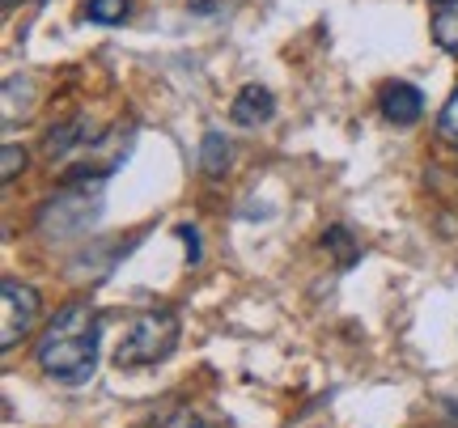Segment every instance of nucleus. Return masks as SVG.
I'll return each instance as SVG.
<instances>
[{"instance_id": "39448f33", "label": "nucleus", "mask_w": 458, "mask_h": 428, "mask_svg": "<svg viewBox=\"0 0 458 428\" xmlns=\"http://www.w3.org/2000/svg\"><path fill=\"white\" fill-rule=\"evenodd\" d=\"M272 115H276V98H272L263 85H246L242 94L233 98V106H229V119H233L238 128H259V123H267Z\"/></svg>"}, {"instance_id": "7ed1b4c3", "label": "nucleus", "mask_w": 458, "mask_h": 428, "mask_svg": "<svg viewBox=\"0 0 458 428\" xmlns=\"http://www.w3.org/2000/svg\"><path fill=\"white\" fill-rule=\"evenodd\" d=\"M0 306H4V318H0V348H13L26 331L34 327V314H38V293L30 284L4 281L0 284Z\"/></svg>"}, {"instance_id": "f257e3e1", "label": "nucleus", "mask_w": 458, "mask_h": 428, "mask_svg": "<svg viewBox=\"0 0 458 428\" xmlns=\"http://www.w3.org/2000/svg\"><path fill=\"white\" fill-rule=\"evenodd\" d=\"M98 314L89 310L85 301H72L51 318V327L38 340V365L43 373H51L55 382H85L98 365Z\"/></svg>"}, {"instance_id": "9d476101", "label": "nucleus", "mask_w": 458, "mask_h": 428, "mask_svg": "<svg viewBox=\"0 0 458 428\" xmlns=\"http://www.w3.org/2000/svg\"><path fill=\"white\" fill-rule=\"evenodd\" d=\"M17 170H26V148H21V145H4V165H0L4 182H13Z\"/></svg>"}, {"instance_id": "20e7f679", "label": "nucleus", "mask_w": 458, "mask_h": 428, "mask_svg": "<svg viewBox=\"0 0 458 428\" xmlns=\"http://www.w3.org/2000/svg\"><path fill=\"white\" fill-rule=\"evenodd\" d=\"M420 111H425V98H420V89H416V85L391 81L386 89H382V115L391 119V123L408 128V123L420 119Z\"/></svg>"}, {"instance_id": "1a4fd4ad", "label": "nucleus", "mask_w": 458, "mask_h": 428, "mask_svg": "<svg viewBox=\"0 0 458 428\" xmlns=\"http://www.w3.org/2000/svg\"><path fill=\"white\" fill-rule=\"evenodd\" d=\"M437 132H442L445 145L458 148V89L450 94V102L442 106V119H437Z\"/></svg>"}, {"instance_id": "f03ea898", "label": "nucleus", "mask_w": 458, "mask_h": 428, "mask_svg": "<svg viewBox=\"0 0 458 428\" xmlns=\"http://www.w3.org/2000/svg\"><path fill=\"white\" fill-rule=\"evenodd\" d=\"M179 348V314L174 310H153L145 318H136L131 331L123 335V344L114 352V361L123 369H140V365H157Z\"/></svg>"}, {"instance_id": "f8f14e48", "label": "nucleus", "mask_w": 458, "mask_h": 428, "mask_svg": "<svg viewBox=\"0 0 458 428\" xmlns=\"http://www.w3.org/2000/svg\"><path fill=\"white\" fill-rule=\"evenodd\" d=\"M442 4H454V0H442Z\"/></svg>"}, {"instance_id": "0eeeda50", "label": "nucleus", "mask_w": 458, "mask_h": 428, "mask_svg": "<svg viewBox=\"0 0 458 428\" xmlns=\"http://www.w3.org/2000/svg\"><path fill=\"white\" fill-rule=\"evenodd\" d=\"M433 38H437V47L458 55V4L437 9V17H433Z\"/></svg>"}, {"instance_id": "423d86ee", "label": "nucleus", "mask_w": 458, "mask_h": 428, "mask_svg": "<svg viewBox=\"0 0 458 428\" xmlns=\"http://www.w3.org/2000/svg\"><path fill=\"white\" fill-rule=\"evenodd\" d=\"M199 170L208 174V179H225L229 174V140L221 132H204L199 140Z\"/></svg>"}, {"instance_id": "6e6552de", "label": "nucleus", "mask_w": 458, "mask_h": 428, "mask_svg": "<svg viewBox=\"0 0 458 428\" xmlns=\"http://www.w3.org/2000/svg\"><path fill=\"white\" fill-rule=\"evenodd\" d=\"M89 21H98V26H119L123 17H128V0H89Z\"/></svg>"}, {"instance_id": "9b49d317", "label": "nucleus", "mask_w": 458, "mask_h": 428, "mask_svg": "<svg viewBox=\"0 0 458 428\" xmlns=\"http://www.w3.org/2000/svg\"><path fill=\"white\" fill-rule=\"evenodd\" d=\"M327 247L335 250V255H340V264H344V267L352 264V242H348V230H344V225L327 230Z\"/></svg>"}]
</instances>
